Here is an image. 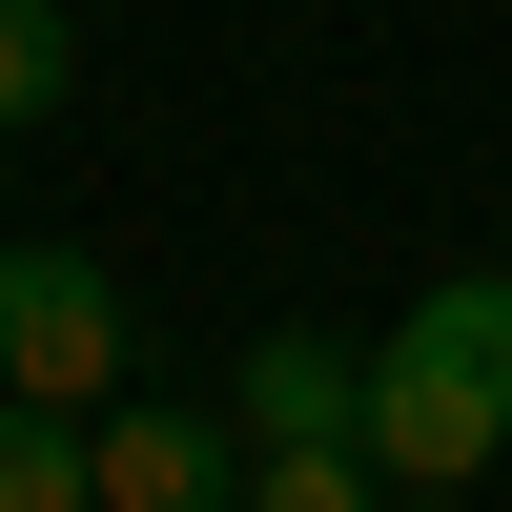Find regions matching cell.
Instances as JSON below:
<instances>
[{"label":"cell","mask_w":512,"mask_h":512,"mask_svg":"<svg viewBox=\"0 0 512 512\" xmlns=\"http://www.w3.org/2000/svg\"><path fill=\"white\" fill-rule=\"evenodd\" d=\"M512 451V267H431L369 349V472L390 492H472Z\"/></svg>","instance_id":"1"},{"label":"cell","mask_w":512,"mask_h":512,"mask_svg":"<svg viewBox=\"0 0 512 512\" xmlns=\"http://www.w3.org/2000/svg\"><path fill=\"white\" fill-rule=\"evenodd\" d=\"M0 390H21V410H103L123 390V267L0 226Z\"/></svg>","instance_id":"2"},{"label":"cell","mask_w":512,"mask_h":512,"mask_svg":"<svg viewBox=\"0 0 512 512\" xmlns=\"http://www.w3.org/2000/svg\"><path fill=\"white\" fill-rule=\"evenodd\" d=\"M82 472H103V512H246V431L185 390H103L82 410Z\"/></svg>","instance_id":"3"},{"label":"cell","mask_w":512,"mask_h":512,"mask_svg":"<svg viewBox=\"0 0 512 512\" xmlns=\"http://www.w3.org/2000/svg\"><path fill=\"white\" fill-rule=\"evenodd\" d=\"M226 431H246V451H328V431H349V451H369V349H328V328H246Z\"/></svg>","instance_id":"4"},{"label":"cell","mask_w":512,"mask_h":512,"mask_svg":"<svg viewBox=\"0 0 512 512\" xmlns=\"http://www.w3.org/2000/svg\"><path fill=\"white\" fill-rule=\"evenodd\" d=\"M0 512H103V472H82V410H21V390H0Z\"/></svg>","instance_id":"5"},{"label":"cell","mask_w":512,"mask_h":512,"mask_svg":"<svg viewBox=\"0 0 512 512\" xmlns=\"http://www.w3.org/2000/svg\"><path fill=\"white\" fill-rule=\"evenodd\" d=\"M62 82H82V21H62V0H0V144L62 123Z\"/></svg>","instance_id":"6"},{"label":"cell","mask_w":512,"mask_h":512,"mask_svg":"<svg viewBox=\"0 0 512 512\" xmlns=\"http://www.w3.org/2000/svg\"><path fill=\"white\" fill-rule=\"evenodd\" d=\"M369 492H390V472H369L349 431H328V451H246V512H369Z\"/></svg>","instance_id":"7"},{"label":"cell","mask_w":512,"mask_h":512,"mask_svg":"<svg viewBox=\"0 0 512 512\" xmlns=\"http://www.w3.org/2000/svg\"><path fill=\"white\" fill-rule=\"evenodd\" d=\"M369 512H451V492H369Z\"/></svg>","instance_id":"8"}]
</instances>
